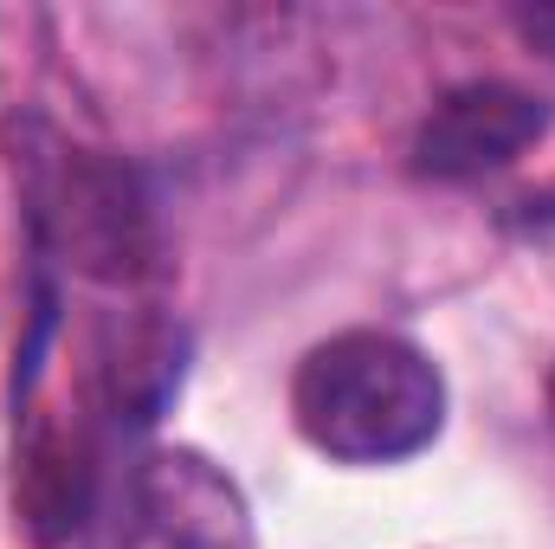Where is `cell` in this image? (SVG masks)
<instances>
[{"label": "cell", "instance_id": "6da1fadb", "mask_svg": "<svg viewBox=\"0 0 555 549\" xmlns=\"http://www.w3.org/2000/svg\"><path fill=\"white\" fill-rule=\"evenodd\" d=\"M0 142H7L13 194L39 253H52L59 266L98 284H137L155 272V253H162L155 207L124 155L72 142L59 124L33 111L7 117Z\"/></svg>", "mask_w": 555, "mask_h": 549}, {"label": "cell", "instance_id": "7a4b0ae2", "mask_svg": "<svg viewBox=\"0 0 555 549\" xmlns=\"http://www.w3.org/2000/svg\"><path fill=\"white\" fill-rule=\"evenodd\" d=\"M297 433L343 465H395L446 426V375L433 356L388 330H343L291 375Z\"/></svg>", "mask_w": 555, "mask_h": 549}, {"label": "cell", "instance_id": "3957f363", "mask_svg": "<svg viewBox=\"0 0 555 549\" xmlns=\"http://www.w3.org/2000/svg\"><path fill=\"white\" fill-rule=\"evenodd\" d=\"M124 549H259L246 491L194 446L149 452L130 491Z\"/></svg>", "mask_w": 555, "mask_h": 549}, {"label": "cell", "instance_id": "277c9868", "mask_svg": "<svg viewBox=\"0 0 555 549\" xmlns=\"http://www.w3.org/2000/svg\"><path fill=\"white\" fill-rule=\"evenodd\" d=\"M550 130V104L517 85H459L433 104V117L414 137V168L426 181H472L504 162H517L530 142Z\"/></svg>", "mask_w": 555, "mask_h": 549}, {"label": "cell", "instance_id": "5b68a950", "mask_svg": "<svg viewBox=\"0 0 555 549\" xmlns=\"http://www.w3.org/2000/svg\"><path fill=\"white\" fill-rule=\"evenodd\" d=\"M91 505V446L72 420H33L20 446V511L39 544H59L85 524Z\"/></svg>", "mask_w": 555, "mask_h": 549}, {"label": "cell", "instance_id": "8992f818", "mask_svg": "<svg viewBox=\"0 0 555 549\" xmlns=\"http://www.w3.org/2000/svg\"><path fill=\"white\" fill-rule=\"evenodd\" d=\"M98 375H104V401L117 420H155L168 408V395L181 388V330L168 317H130L104 330L98 349Z\"/></svg>", "mask_w": 555, "mask_h": 549}, {"label": "cell", "instance_id": "52a82bcc", "mask_svg": "<svg viewBox=\"0 0 555 549\" xmlns=\"http://www.w3.org/2000/svg\"><path fill=\"white\" fill-rule=\"evenodd\" d=\"M524 33H530V39H543V46H555V13H530V20H524Z\"/></svg>", "mask_w": 555, "mask_h": 549}, {"label": "cell", "instance_id": "ba28073f", "mask_svg": "<svg viewBox=\"0 0 555 549\" xmlns=\"http://www.w3.org/2000/svg\"><path fill=\"white\" fill-rule=\"evenodd\" d=\"M550 426H555V369H550Z\"/></svg>", "mask_w": 555, "mask_h": 549}, {"label": "cell", "instance_id": "9c48e42d", "mask_svg": "<svg viewBox=\"0 0 555 549\" xmlns=\"http://www.w3.org/2000/svg\"><path fill=\"white\" fill-rule=\"evenodd\" d=\"M543 220H555V201H543Z\"/></svg>", "mask_w": 555, "mask_h": 549}]
</instances>
